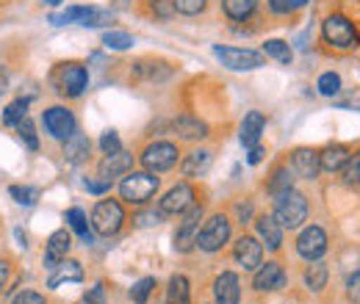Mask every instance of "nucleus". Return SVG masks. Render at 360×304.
<instances>
[{
    "label": "nucleus",
    "instance_id": "f8f14e48",
    "mask_svg": "<svg viewBox=\"0 0 360 304\" xmlns=\"http://www.w3.org/2000/svg\"><path fill=\"white\" fill-rule=\"evenodd\" d=\"M324 252H327V232L319 224L305 227L300 232V238H297V255L305 258L308 263H314V260H321Z\"/></svg>",
    "mask_w": 360,
    "mask_h": 304
},
{
    "label": "nucleus",
    "instance_id": "de8ad7c7",
    "mask_svg": "<svg viewBox=\"0 0 360 304\" xmlns=\"http://www.w3.org/2000/svg\"><path fill=\"white\" fill-rule=\"evenodd\" d=\"M264 155H266V152H264V147H258V144H255V147H250L247 164H252V166H255V164H261V161H264Z\"/></svg>",
    "mask_w": 360,
    "mask_h": 304
},
{
    "label": "nucleus",
    "instance_id": "473e14b6",
    "mask_svg": "<svg viewBox=\"0 0 360 304\" xmlns=\"http://www.w3.org/2000/svg\"><path fill=\"white\" fill-rule=\"evenodd\" d=\"M341 177H344V183H347L349 188H360V150H355V152L349 155V161H347L344 169H341Z\"/></svg>",
    "mask_w": 360,
    "mask_h": 304
},
{
    "label": "nucleus",
    "instance_id": "5701e85b",
    "mask_svg": "<svg viewBox=\"0 0 360 304\" xmlns=\"http://www.w3.org/2000/svg\"><path fill=\"white\" fill-rule=\"evenodd\" d=\"M264 128H266L264 114H261V111H250V114L244 117V122H241V133H238L241 144H244V147H255V144L261 141Z\"/></svg>",
    "mask_w": 360,
    "mask_h": 304
},
{
    "label": "nucleus",
    "instance_id": "aec40b11",
    "mask_svg": "<svg viewBox=\"0 0 360 304\" xmlns=\"http://www.w3.org/2000/svg\"><path fill=\"white\" fill-rule=\"evenodd\" d=\"M211 164H214V152L211 150H194V152H188L183 158L180 172H183V177H202V174H208Z\"/></svg>",
    "mask_w": 360,
    "mask_h": 304
},
{
    "label": "nucleus",
    "instance_id": "864d4df0",
    "mask_svg": "<svg viewBox=\"0 0 360 304\" xmlns=\"http://www.w3.org/2000/svg\"><path fill=\"white\" fill-rule=\"evenodd\" d=\"M45 6H61V0H42Z\"/></svg>",
    "mask_w": 360,
    "mask_h": 304
},
{
    "label": "nucleus",
    "instance_id": "c03bdc74",
    "mask_svg": "<svg viewBox=\"0 0 360 304\" xmlns=\"http://www.w3.org/2000/svg\"><path fill=\"white\" fill-rule=\"evenodd\" d=\"M347 296H349L352 304H360V271L349 277V282H347Z\"/></svg>",
    "mask_w": 360,
    "mask_h": 304
},
{
    "label": "nucleus",
    "instance_id": "4c0bfd02",
    "mask_svg": "<svg viewBox=\"0 0 360 304\" xmlns=\"http://www.w3.org/2000/svg\"><path fill=\"white\" fill-rule=\"evenodd\" d=\"M17 133H20V138L25 141V147L31 150V152H37L39 150V138H37V128H34V122L25 117L20 125H17Z\"/></svg>",
    "mask_w": 360,
    "mask_h": 304
},
{
    "label": "nucleus",
    "instance_id": "dca6fc26",
    "mask_svg": "<svg viewBox=\"0 0 360 304\" xmlns=\"http://www.w3.org/2000/svg\"><path fill=\"white\" fill-rule=\"evenodd\" d=\"M70 249H72V235H70V230H56V232L47 238L45 265L47 268H56L61 260H67Z\"/></svg>",
    "mask_w": 360,
    "mask_h": 304
},
{
    "label": "nucleus",
    "instance_id": "f257e3e1",
    "mask_svg": "<svg viewBox=\"0 0 360 304\" xmlns=\"http://www.w3.org/2000/svg\"><path fill=\"white\" fill-rule=\"evenodd\" d=\"M50 86L56 88L61 97L75 100L89 86V72H86V67L81 61H61L50 72Z\"/></svg>",
    "mask_w": 360,
    "mask_h": 304
},
{
    "label": "nucleus",
    "instance_id": "6e6552de",
    "mask_svg": "<svg viewBox=\"0 0 360 304\" xmlns=\"http://www.w3.org/2000/svg\"><path fill=\"white\" fill-rule=\"evenodd\" d=\"M42 125L56 141H67L72 133L78 131V119L67 105H50L42 114Z\"/></svg>",
    "mask_w": 360,
    "mask_h": 304
},
{
    "label": "nucleus",
    "instance_id": "393cba45",
    "mask_svg": "<svg viewBox=\"0 0 360 304\" xmlns=\"http://www.w3.org/2000/svg\"><path fill=\"white\" fill-rule=\"evenodd\" d=\"M291 188H294V172H291L285 164L274 166L269 174V180H266V191H269L271 197H280V194H285V191H291Z\"/></svg>",
    "mask_w": 360,
    "mask_h": 304
},
{
    "label": "nucleus",
    "instance_id": "2eb2a0df",
    "mask_svg": "<svg viewBox=\"0 0 360 304\" xmlns=\"http://www.w3.org/2000/svg\"><path fill=\"white\" fill-rule=\"evenodd\" d=\"M291 172L302 180H316L321 172V164H319V150L314 147H297L291 152Z\"/></svg>",
    "mask_w": 360,
    "mask_h": 304
},
{
    "label": "nucleus",
    "instance_id": "c756f323",
    "mask_svg": "<svg viewBox=\"0 0 360 304\" xmlns=\"http://www.w3.org/2000/svg\"><path fill=\"white\" fill-rule=\"evenodd\" d=\"M67 221H70V230L78 232L84 244H91V241H94V235L89 232V224H86V213H84L81 208H70V211H67Z\"/></svg>",
    "mask_w": 360,
    "mask_h": 304
},
{
    "label": "nucleus",
    "instance_id": "3c124183",
    "mask_svg": "<svg viewBox=\"0 0 360 304\" xmlns=\"http://www.w3.org/2000/svg\"><path fill=\"white\" fill-rule=\"evenodd\" d=\"M161 213H158V211H155V213H141V216L136 218V221H139V224H141V227H147V224H158V221H161Z\"/></svg>",
    "mask_w": 360,
    "mask_h": 304
},
{
    "label": "nucleus",
    "instance_id": "8fccbe9b",
    "mask_svg": "<svg viewBox=\"0 0 360 304\" xmlns=\"http://www.w3.org/2000/svg\"><path fill=\"white\" fill-rule=\"evenodd\" d=\"M236 213H238V218H241V224H244L247 218L252 216V205H250V202H238V205H236Z\"/></svg>",
    "mask_w": 360,
    "mask_h": 304
},
{
    "label": "nucleus",
    "instance_id": "cd10ccee",
    "mask_svg": "<svg viewBox=\"0 0 360 304\" xmlns=\"http://www.w3.org/2000/svg\"><path fill=\"white\" fill-rule=\"evenodd\" d=\"M167 304H191V288L183 274H175L167 285Z\"/></svg>",
    "mask_w": 360,
    "mask_h": 304
},
{
    "label": "nucleus",
    "instance_id": "1a4fd4ad",
    "mask_svg": "<svg viewBox=\"0 0 360 304\" xmlns=\"http://www.w3.org/2000/svg\"><path fill=\"white\" fill-rule=\"evenodd\" d=\"M197 191L188 183H178L172 185L161 199H158V213L161 216H183L191 205H197Z\"/></svg>",
    "mask_w": 360,
    "mask_h": 304
},
{
    "label": "nucleus",
    "instance_id": "e433bc0d",
    "mask_svg": "<svg viewBox=\"0 0 360 304\" xmlns=\"http://www.w3.org/2000/svg\"><path fill=\"white\" fill-rule=\"evenodd\" d=\"M155 277H144V279H139L134 288H131V299H134V304H147V299H150V293L155 291Z\"/></svg>",
    "mask_w": 360,
    "mask_h": 304
},
{
    "label": "nucleus",
    "instance_id": "4468645a",
    "mask_svg": "<svg viewBox=\"0 0 360 304\" xmlns=\"http://www.w3.org/2000/svg\"><path fill=\"white\" fill-rule=\"evenodd\" d=\"M233 258L244 271H255L264 263V244L255 241L252 235H241L233 246Z\"/></svg>",
    "mask_w": 360,
    "mask_h": 304
},
{
    "label": "nucleus",
    "instance_id": "ddd939ff",
    "mask_svg": "<svg viewBox=\"0 0 360 304\" xmlns=\"http://www.w3.org/2000/svg\"><path fill=\"white\" fill-rule=\"evenodd\" d=\"M255 277H252V288L258 291V293H269V291H283L285 288V268L280 265L277 260H266L261 263L255 271H252Z\"/></svg>",
    "mask_w": 360,
    "mask_h": 304
},
{
    "label": "nucleus",
    "instance_id": "20e7f679",
    "mask_svg": "<svg viewBox=\"0 0 360 304\" xmlns=\"http://www.w3.org/2000/svg\"><path fill=\"white\" fill-rule=\"evenodd\" d=\"M139 161H141V166H144L147 172H153V174L169 172V169L178 166L180 150H178V144H172V141H153V144H147V147L141 150Z\"/></svg>",
    "mask_w": 360,
    "mask_h": 304
},
{
    "label": "nucleus",
    "instance_id": "49530a36",
    "mask_svg": "<svg viewBox=\"0 0 360 304\" xmlns=\"http://www.w3.org/2000/svg\"><path fill=\"white\" fill-rule=\"evenodd\" d=\"M84 188H86V191H89V194H105V191H108V188H111V183H108V180H103V177H100V180H84Z\"/></svg>",
    "mask_w": 360,
    "mask_h": 304
},
{
    "label": "nucleus",
    "instance_id": "37998d69",
    "mask_svg": "<svg viewBox=\"0 0 360 304\" xmlns=\"http://www.w3.org/2000/svg\"><path fill=\"white\" fill-rule=\"evenodd\" d=\"M11 304H47V302H45V296L37 293V291H22V293L14 296V302Z\"/></svg>",
    "mask_w": 360,
    "mask_h": 304
},
{
    "label": "nucleus",
    "instance_id": "c85d7f7f",
    "mask_svg": "<svg viewBox=\"0 0 360 304\" xmlns=\"http://www.w3.org/2000/svg\"><path fill=\"white\" fill-rule=\"evenodd\" d=\"M111 22H114V14H111L108 8L86 6V11H84V17H81L78 25H84V28H105V25H111Z\"/></svg>",
    "mask_w": 360,
    "mask_h": 304
},
{
    "label": "nucleus",
    "instance_id": "6ab92c4d",
    "mask_svg": "<svg viewBox=\"0 0 360 304\" xmlns=\"http://www.w3.org/2000/svg\"><path fill=\"white\" fill-rule=\"evenodd\" d=\"M91 155V141L86 133L75 131L67 141H64V161L72 164V166H81L86 164Z\"/></svg>",
    "mask_w": 360,
    "mask_h": 304
},
{
    "label": "nucleus",
    "instance_id": "9b49d317",
    "mask_svg": "<svg viewBox=\"0 0 360 304\" xmlns=\"http://www.w3.org/2000/svg\"><path fill=\"white\" fill-rule=\"evenodd\" d=\"M200 221H202V205H191L186 213H183V221L175 230V252L186 255L197 246V232H200Z\"/></svg>",
    "mask_w": 360,
    "mask_h": 304
},
{
    "label": "nucleus",
    "instance_id": "b1692460",
    "mask_svg": "<svg viewBox=\"0 0 360 304\" xmlns=\"http://www.w3.org/2000/svg\"><path fill=\"white\" fill-rule=\"evenodd\" d=\"M172 131L178 133L180 138H186V141H200V138L208 136V125L200 122V119H194V117H178L172 122Z\"/></svg>",
    "mask_w": 360,
    "mask_h": 304
},
{
    "label": "nucleus",
    "instance_id": "39448f33",
    "mask_svg": "<svg viewBox=\"0 0 360 304\" xmlns=\"http://www.w3.org/2000/svg\"><path fill=\"white\" fill-rule=\"evenodd\" d=\"M122 224H125V211H122V205L117 199H100L94 205V211H91V227H94L97 235L111 238V235H117L122 230Z\"/></svg>",
    "mask_w": 360,
    "mask_h": 304
},
{
    "label": "nucleus",
    "instance_id": "09e8293b",
    "mask_svg": "<svg viewBox=\"0 0 360 304\" xmlns=\"http://www.w3.org/2000/svg\"><path fill=\"white\" fill-rule=\"evenodd\" d=\"M11 279V263L8 260H0V291L6 288V282Z\"/></svg>",
    "mask_w": 360,
    "mask_h": 304
},
{
    "label": "nucleus",
    "instance_id": "a211bd4d",
    "mask_svg": "<svg viewBox=\"0 0 360 304\" xmlns=\"http://www.w3.org/2000/svg\"><path fill=\"white\" fill-rule=\"evenodd\" d=\"M134 169V155L131 152H125V150H117V152H111V155H105L103 161H100V177L103 180H114V177H122V174H128Z\"/></svg>",
    "mask_w": 360,
    "mask_h": 304
},
{
    "label": "nucleus",
    "instance_id": "f704fd0d",
    "mask_svg": "<svg viewBox=\"0 0 360 304\" xmlns=\"http://www.w3.org/2000/svg\"><path fill=\"white\" fill-rule=\"evenodd\" d=\"M25 117H28V100H14L3 111V125H20Z\"/></svg>",
    "mask_w": 360,
    "mask_h": 304
},
{
    "label": "nucleus",
    "instance_id": "412c9836",
    "mask_svg": "<svg viewBox=\"0 0 360 304\" xmlns=\"http://www.w3.org/2000/svg\"><path fill=\"white\" fill-rule=\"evenodd\" d=\"M255 230H258V235H261V241L269 246L271 252H280V246H283V227H280V221L274 216H258L255 218Z\"/></svg>",
    "mask_w": 360,
    "mask_h": 304
},
{
    "label": "nucleus",
    "instance_id": "c9c22d12",
    "mask_svg": "<svg viewBox=\"0 0 360 304\" xmlns=\"http://www.w3.org/2000/svg\"><path fill=\"white\" fill-rule=\"evenodd\" d=\"M103 44L108 50H128V47H134V37L125 34V31H105L103 34Z\"/></svg>",
    "mask_w": 360,
    "mask_h": 304
},
{
    "label": "nucleus",
    "instance_id": "4be33fe9",
    "mask_svg": "<svg viewBox=\"0 0 360 304\" xmlns=\"http://www.w3.org/2000/svg\"><path fill=\"white\" fill-rule=\"evenodd\" d=\"M349 155H352V150L347 144H330L319 152V164L324 172H341L344 164L349 161Z\"/></svg>",
    "mask_w": 360,
    "mask_h": 304
},
{
    "label": "nucleus",
    "instance_id": "0eeeda50",
    "mask_svg": "<svg viewBox=\"0 0 360 304\" xmlns=\"http://www.w3.org/2000/svg\"><path fill=\"white\" fill-rule=\"evenodd\" d=\"M214 55L225 64L227 70H236V72H250V70L266 67V55L264 53L244 50V47H222V44H217L214 47Z\"/></svg>",
    "mask_w": 360,
    "mask_h": 304
},
{
    "label": "nucleus",
    "instance_id": "79ce46f5",
    "mask_svg": "<svg viewBox=\"0 0 360 304\" xmlns=\"http://www.w3.org/2000/svg\"><path fill=\"white\" fill-rule=\"evenodd\" d=\"M100 150H103V155H111V152L122 150L120 136H117L114 131H105V133H103V138H100Z\"/></svg>",
    "mask_w": 360,
    "mask_h": 304
},
{
    "label": "nucleus",
    "instance_id": "a19ab883",
    "mask_svg": "<svg viewBox=\"0 0 360 304\" xmlns=\"http://www.w3.org/2000/svg\"><path fill=\"white\" fill-rule=\"evenodd\" d=\"M319 91L324 94V97H335L338 91H341V75H335V72H324L321 78H319Z\"/></svg>",
    "mask_w": 360,
    "mask_h": 304
},
{
    "label": "nucleus",
    "instance_id": "bb28decb",
    "mask_svg": "<svg viewBox=\"0 0 360 304\" xmlns=\"http://www.w3.org/2000/svg\"><path fill=\"white\" fill-rule=\"evenodd\" d=\"M81 279H84V268H81V263L61 260L58 265H56V274L47 279V288H58L61 282H81Z\"/></svg>",
    "mask_w": 360,
    "mask_h": 304
},
{
    "label": "nucleus",
    "instance_id": "7c9ffc66",
    "mask_svg": "<svg viewBox=\"0 0 360 304\" xmlns=\"http://www.w3.org/2000/svg\"><path fill=\"white\" fill-rule=\"evenodd\" d=\"M327 277H330V271H327V265L321 260H314V265H308V271H305V285L319 293L324 285H327Z\"/></svg>",
    "mask_w": 360,
    "mask_h": 304
},
{
    "label": "nucleus",
    "instance_id": "423d86ee",
    "mask_svg": "<svg viewBox=\"0 0 360 304\" xmlns=\"http://www.w3.org/2000/svg\"><path fill=\"white\" fill-rule=\"evenodd\" d=\"M227 241H230V218L225 213H214L197 232V249L208 255L219 252Z\"/></svg>",
    "mask_w": 360,
    "mask_h": 304
},
{
    "label": "nucleus",
    "instance_id": "a18cd8bd",
    "mask_svg": "<svg viewBox=\"0 0 360 304\" xmlns=\"http://www.w3.org/2000/svg\"><path fill=\"white\" fill-rule=\"evenodd\" d=\"M86 304H105V285L97 282L94 288L86 291Z\"/></svg>",
    "mask_w": 360,
    "mask_h": 304
},
{
    "label": "nucleus",
    "instance_id": "603ef678",
    "mask_svg": "<svg viewBox=\"0 0 360 304\" xmlns=\"http://www.w3.org/2000/svg\"><path fill=\"white\" fill-rule=\"evenodd\" d=\"M6 91H8V70L0 67V94H6Z\"/></svg>",
    "mask_w": 360,
    "mask_h": 304
},
{
    "label": "nucleus",
    "instance_id": "2f4dec72",
    "mask_svg": "<svg viewBox=\"0 0 360 304\" xmlns=\"http://www.w3.org/2000/svg\"><path fill=\"white\" fill-rule=\"evenodd\" d=\"M264 55L266 58H277L280 64H291V58H294L288 42H283V39H269V42L264 44Z\"/></svg>",
    "mask_w": 360,
    "mask_h": 304
},
{
    "label": "nucleus",
    "instance_id": "9d476101",
    "mask_svg": "<svg viewBox=\"0 0 360 304\" xmlns=\"http://www.w3.org/2000/svg\"><path fill=\"white\" fill-rule=\"evenodd\" d=\"M321 37H324V42L338 47V50H349L355 44V28L344 14H330L321 22Z\"/></svg>",
    "mask_w": 360,
    "mask_h": 304
},
{
    "label": "nucleus",
    "instance_id": "58836bf2",
    "mask_svg": "<svg viewBox=\"0 0 360 304\" xmlns=\"http://www.w3.org/2000/svg\"><path fill=\"white\" fill-rule=\"evenodd\" d=\"M208 8V0H175V14L183 17H197Z\"/></svg>",
    "mask_w": 360,
    "mask_h": 304
},
{
    "label": "nucleus",
    "instance_id": "7ed1b4c3",
    "mask_svg": "<svg viewBox=\"0 0 360 304\" xmlns=\"http://www.w3.org/2000/svg\"><path fill=\"white\" fill-rule=\"evenodd\" d=\"M274 218L280 221L283 230H297L302 227V221L308 218V197L300 191H285L277 197L274 202Z\"/></svg>",
    "mask_w": 360,
    "mask_h": 304
},
{
    "label": "nucleus",
    "instance_id": "a878e982",
    "mask_svg": "<svg viewBox=\"0 0 360 304\" xmlns=\"http://www.w3.org/2000/svg\"><path fill=\"white\" fill-rule=\"evenodd\" d=\"M222 11L227 20L244 22L258 11V0H222Z\"/></svg>",
    "mask_w": 360,
    "mask_h": 304
},
{
    "label": "nucleus",
    "instance_id": "f3484780",
    "mask_svg": "<svg viewBox=\"0 0 360 304\" xmlns=\"http://www.w3.org/2000/svg\"><path fill=\"white\" fill-rule=\"evenodd\" d=\"M214 299L217 304H238L241 302V282L233 271H222L214 279Z\"/></svg>",
    "mask_w": 360,
    "mask_h": 304
},
{
    "label": "nucleus",
    "instance_id": "f03ea898",
    "mask_svg": "<svg viewBox=\"0 0 360 304\" xmlns=\"http://www.w3.org/2000/svg\"><path fill=\"white\" fill-rule=\"evenodd\" d=\"M161 188V177H155L153 172H131L122 183H120V197L136 205V208H144Z\"/></svg>",
    "mask_w": 360,
    "mask_h": 304
},
{
    "label": "nucleus",
    "instance_id": "ea45409f",
    "mask_svg": "<svg viewBox=\"0 0 360 304\" xmlns=\"http://www.w3.org/2000/svg\"><path fill=\"white\" fill-rule=\"evenodd\" d=\"M84 11H86V6H70L67 11L53 14V17H50V22H53V25H70V22H81Z\"/></svg>",
    "mask_w": 360,
    "mask_h": 304
},
{
    "label": "nucleus",
    "instance_id": "72a5a7b5",
    "mask_svg": "<svg viewBox=\"0 0 360 304\" xmlns=\"http://www.w3.org/2000/svg\"><path fill=\"white\" fill-rule=\"evenodd\" d=\"M8 194L14 197L17 205H25V208L37 205V199H39V188H34V185H11Z\"/></svg>",
    "mask_w": 360,
    "mask_h": 304
}]
</instances>
